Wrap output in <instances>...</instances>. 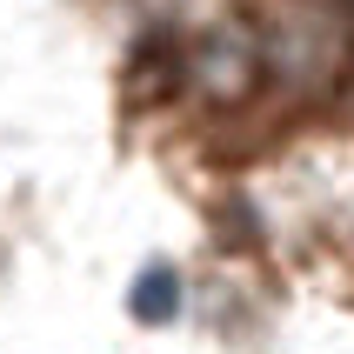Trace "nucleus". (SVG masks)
<instances>
[{"label": "nucleus", "instance_id": "obj_1", "mask_svg": "<svg viewBox=\"0 0 354 354\" xmlns=\"http://www.w3.org/2000/svg\"><path fill=\"white\" fill-rule=\"evenodd\" d=\"M174 274H167V268H147V274H140V288H134V315L140 321H167L174 315Z\"/></svg>", "mask_w": 354, "mask_h": 354}]
</instances>
